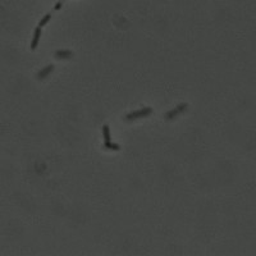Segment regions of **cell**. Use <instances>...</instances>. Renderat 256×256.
Here are the masks:
<instances>
[{
	"label": "cell",
	"mask_w": 256,
	"mask_h": 256,
	"mask_svg": "<svg viewBox=\"0 0 256 256\" xmlns=\"http://www.w3.org/2000/svg\"><path fill=\"white\" fill-rule=\"evenodd\" d=\"M50 17H51L50 14H46V16H45L44 18L40 21V23H38V27H44L45 24H46V23L49 22V19H50Z\"/></svg>",
	"instance_id": "cell-5"
},
{
	"label": "cell",
	"mask_w": 256,
	"mask_h": 256,
	"mask_svg": "<svg viewBox=\"0 0 256 256\" xmlns=\"http://www.w3.org/2000/svg\"><path fill=\"white\" fill-rule=\"evenodd\" d=\"M40 36H41V27H37L33 32V38H32V43H31V50H35L37 48V44L40 41Z\"/></svg>",
	"instance_id": "cell-1"
},
{
	"label": "cell",
	"mask_w": 256,
	"mask_h": 256,
	"mask_svg": "<svg viewBox=\"0 0 256 256\" xmlns=\"http://www.w3.org/2000/svg\"><path fill=\"white\" fill-rule=\"evenodd\" d=\"M150 111H151V109H143V110H141V111H137V113H132V114H129L128 115V119H132L133 117H141V115H146V114H149Z\"/></svg>",
	"instance_id": "cell-3"
},
{
	"label": "cell",
	"mask_w": 256,
	"mask_h": 256,
	"mask_svg": "<svg viewBox=\"0 0 256 256\" xmlns=\"http://www.w3.org/2000/svg\"><path fill=\"white\" fill-rule=\"evenodd\" d=\"M51 71H52V65H49L45 71H41L40 73H38V78H44V77L46 76L49 72H51Z\"/></svg>",
	"instance_id": "cell-4"
},
{
	"label": "cell",
	"mask_w": 256,
	"mask_h": 256,
	"mask_svg": "<svg viewBox=\"0 0 256 256\" xmlns=\"http://www.w3.org/2000/svg\"><path fill=\"white\" fill-rule=\"evenodd\" d=\"M103 133H104V138H105V145L108 147L110 146V133H109V127L104 126L103 127Z\"/></svg>",
	"instance_id": "cell-2"
}]
</instances>
